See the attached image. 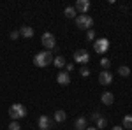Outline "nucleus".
Listing matches in <instances>:
<instances>
[{"label":"nucleus","mask_w":132,"mask_h":130,"mask_svg":"<svg viewBox=\"0 0 132 130\" xmlns=\"http://www.w3.org/2000/svg\"><path fill=\"white\" fill-rule=\"evenodd\" d=\"M74 9H76V12H79V14H86L88 9H90V0H78L76 5H74Z\"/></svg>","instance_id":"nucleus-8"},{"label":"nucleus","mask_w":132,"mask_h":130,"mask_svg":"<svg viewBox=\"0 0 132 130\" xmlns=\"http://www.w3.org/2000/svg\"><path fill=\"white\" fill-rule=\"evenodd\" d=\"M93 49H95V53H99V55H104L106 51L109 49V40L104 39V37L95 39L93 40Z\"/></svg>","instance_id":"nucleus-5"},{"label":"nucleus","mask_w":132,"mask_h":130,"mask_svg":"<svg viewBox=\"0 0 132 130\" xmlns=\"http://www.w3.org/2000/svg\"><path fill=\"white\" fill-rule=\"evenodd\" d=\"M39 128L41 130H50L51 127H53V120H51L50 116H46V114H42V116H39Z\"/></svg>","instance_id":"nucleus-9"},{"label":"nucleus","mask_w":132,"mask_h":130,"mask_svg":"<svg viewBox=\"0 0 132 130\" xmlns=\"http://www.w3.org/2000/svg\"><path fill=\"white\" fill-rule=\"evenodd\" d=\"M53 63H55L56 69H63V67H65V58H63V56H55V58H53Z\"/></svg>","instance_id":"nucleus-16"},{"label":"nucleus","mask_w":132,"mask_h":130,"mask_svg":"<svg viewBox=\"0 0 132 130\" xmlns=\"http://www.w3.org/2000/svg\"><path fill=\"white\" fill-rule=\"evenodd\" d=\"M74 127H76V130H86V127H88V120H86L85 116H79V118L76 120V123H74Z\"/></svg>","instance_id":"nucleus-12"},{"label":"nucleus","mask_w":132,"mask_h":130,"mask_svg":"<svg viewBox=\"0 0 132 130\" xmlns=\"http://www.w3.org/2000/svg\"><path fill=\"white\" fill-rule=\"evenodd\" d=\"M9 116H11L12 121L21 120V118L27 116V107H25L23 104H12V106L9 107Z\"/></svg>","instance_id":"nucleus-2"},{"label":"nucleus","mask_w":132,"mask_h":130,"mask_svg":"<svg viewBox=\"0 0 132 130\" xmlns=\"http://www.w3.org/2000/svg\"><path fill=\"white\" fill-rule=\"evenodd\" d=\"M9 37H11L12 40H16L18 37H20V32H16V30H14V32H11V35H9Z\"/></svg>","instance_id":"nucleus-25"},{"label":"nucleus","mask_w":132,"mask_h":130,"mask_svg":"<svg viewBox=\"0 0 132 130\" xmlns=\"http://www.w3.org/2000/svg\"><path fill=\"white\" fill-rule=\"evenodd\" d=\"M118 74H120V76H123V77H127V76L130 74V69H129L127 65H122V67L118 69Z\"/></svg>","instance_id":"nucleus-19"},{"label":"nucleus","mask_w":132,"mask_h":130,"mask_svg":"<svg viewBox=\"0 0 132 130\" xmlns=\"http://www.w3.org/2000/svg\"><path fill=\"white\" fill-rule=\"evenodd\" d=\"M56 81H58V84H62V86H67V84H71V74L65 72V70H60L56 74Z\"/></svg>","instance_id":"nucleus-10"},{"label":"nucleus","mask_w":132,"mask_h":130,"mask_svg":"<svg viewBox=\"0 0 132 130\" xmlns=\"http://www.w3.org/2000/svg\"><path fill=\"white\" fill-rule=\"evenodd\" d=\"M53 53L51 51H41V53H37L35 56H34V63L37 65V67H41V69H44V67H48V65H51L53 63Z\"/></svg>","instance_id":"nucleus-1"},{"label":"nucleus","mask_w":132,"mask_h":130,"mask_svg":"<svg viewBox=\"0 0 132 130\" xmlns=\"http://www.w3.org/2000/svg\"><path fill=\"white\" fill-rule=\"evenodd\" d=\"M104 127H108V120L104 118V116H101L99 120L95 121V128H99V130H102Z\"/></svg>","instance_id":"nucleus-17"},{"label":"nucleus","mask_w":132,"mask_h":130,"mask_svg":"<svg viewBox=\"0 0 132 130\" xmlns=\"http://www.w3.org/2000/svg\"><path fill=\"white\" fill-rule=\"evenodd\" d=\"M99 83H101L102 86H109L113 83V74L109 70H102L101 74H99Z\"/></svg>","instance_id":"nucleus-7"},{"label":"nucleus","mask_w":132,"mask_h":130,"mask_svg":"<svg viewBox=\"0 0 132 130\" xmlns=\"http://www.w3.org/2000/svg\"><path fill=\"white\" fill-rule=\"evenodd\" d=\"M53 118H55L56 123H63V121L67 120V112H65V111H62V109H58L56 112H55V116H53Z\"/></svg>","instance_id":"nucleus-14"},{"label":"nucleus","mask_w":132,"mask_h":130,"mask_svg":"<svg viewBox=\"0 0 132 130\" xmlns=\"http://www.w3.org/2000/svg\"><path fill=\"white\" fill-rule=\"evenodd\" d=\"M71 70H74V65H72V63H65V72L71 74Z\"/></svg>","instance_id":"nucleus-26"},{"label":"nucleus","mask_w":132,"mask_h":130,"mask_svg":"<svg viewBox=\"0 0 132 130\" xmlns=\"http://www.w3.org/2000/svg\"><path fill=\"white\" fill-rule=\"evenodd\" d=\"M86 130H99V128H95V127H86Z\"/></svg>","instance_id":"nucleus-28"},{"label":"nucleus","mask_w":132,"mask_h":130,"mask_svg":"<svg viewBox=\"0 0 132 130\" xmlns=\"http://www.w3.org/2000/svg\"><path fill=\"white\" fill-rule=\"evenodd\" d=\"M99 118H101V112H99V111H93V112H92V120L97 121Z\"/></svg>","instance_id":"nucleus-24"},{"label":"nucleus","mask_w":132,"mask_h":130,"mask_svg":"<svg viewBox=\"0 0 132 130\" xmlns=\"http://www.w3.org/2000/svg\"><path fill=\"white\" fill-rule=\"evenodd\" d=\"M86 39L88 40H95V32L93 30H86Z\"/></svg>","instance_id":"nucleus-23"},{"label":"nucleus","mask_w":132,"mask_h":130,"mask_svg":"<svg viewBox=\"0 0 132 130\" xmlns=\"http://www.w3.org/2000/svg\"><path fill=\"white\" fill-rule=\"evenodd\" d=\"M113 130H123L122 125H116V127H113Z\"/></svg>","instance_id":"nucleus-27"},{"label":"nucleus","mask_w":132,"mask_h":130,"mask_svg":"<svg viewBox=\"0 0 132 130\" xmlns=\"http://www.w3.org/2000/svg\"><path fill=\"white\" fill-rule=\"evenodd\" d=\"M20 35L25 37V39H32V37H34V28H32V27H21Z\"/></svg>","instance_id":"nucleus-13"},{"label":"nucleus","mask_w":132,"mask_h":130,"mask_svg":"<svg viewBox=\"0 0 132 130\" xmlns=\"http://www.w3.org/2000/svg\"><path fill=\"white\" fill-rule=\"evenodd\" d=\"M122 127H125V128L132 130V114H125L123 116V121H122Z\"/></svg>","instance_id":"nucleus-15"},{"label":"nucleus","mask_w":132,"mask_h":130,"mask_svg":"<svg viewBox=\"0 0 132 130\" xmlns=\"http://www.w3.org/2000/svg\"><path fill=\"white\" fill-rule=\"evenodd\" d=\"M79 74H81L83 77H88V76H90V69H88L86 65H83L81 69H79Z\"/></svg>","instance_id":"nucleus-21"},{"label":"nucleus","mask_w":132,"mask_h":130,"mask_svg":"<svg viewBox=\"0 0 132 130\" xmlns=\"http://www.w3.org/2000/svg\"><path fill=\"white\" fill-rule=\"evenodd\" d=\"M101 67H102L104 70L109 69V67H111V62H109V58H102V60H101Z\"/></svg>","instance_id":"nucleus-20"},{"label":"nucleus","mask_w":132,"mask_h":130,"mask_svg":"<svg viewBox=\"0 0 132 130\" xmlns=\"http://www.w3.org/2000/svg\"><path fill=\"white\" fill-rule=\"evenodd\" d=\"M41 42H42V46L46 48V51L55 49V48H56V39H55V35H53L51 32H44V33H42Z\"/></svg>","instance_id":"nucleus-4"},{"label":"nucleus","mask_w":132,"mask_h":130,"mask_svg":"<svg viewBox=\"0 0 132 130\" xmlns=\"http://www.w3.org/2000/svg\"><path fill=\"white\" fill-rule=\"evenodd\" d=\"M92 25H93V18L88 14H79L76 16V27L79 30H92Z\"/></svg>","instance_id":"nucleus-3"},{"label":"nucleus","mask_w":132,"mask_h":130,"mask_svg":"<svg viewBox=\"0 0 132 130\" xmlns=\"http://www.w3.org/2000/svg\"><path fill=\"white\" fill-rule=\"evenodd\" d=\"M101 100H102L104 106H111L113 102H114V95H113L111 91H104V93L101 95Z\"/></svg>","instance_id":"nucleus-11"},{"label":"nucleus","mask_w":132,"mask_h":130,"mask_svg":"<svg viewBox=\"0 0 132 130\" xmlns=\"http://www.w3.org/2000/svg\"><path fill=\"white\" fill-rule=\"evenodd\" d=\"M63 14H65L67 18H76V14H78V12H76V9H74V7H65Z\"/></svg>","instance_id":"nucleus-18"},{"label":"nucleus","mask_w":132,"mask_h":130,"mask_svg":"<svg viewBox=\"0 0 132 130\" xmlns=\"http://www.w3.org/2000/svg\"><path fill=\"white\" fill-rule=\"evenodd\" d=\"M9 130H21V125L18 121H11L9 123Z\"/></svg>","instance_id":"nucleus-22"},{"label":"nucleus","mask_w":132,"mask_h":130,"mask_svg":"<svg viewBox=\"0 0 132 130\" xmlns=\"http://www.w3.org/2000/svg\"><path fill=\"white\" fill-rule=\"evenodd\" d=\"M74 60L78 62V63L86 65V63L90 62V55H88V51H86V49H78L76 53H74Z\"/></svg>","instance_id":"nucleus-6"}]
</instances>
